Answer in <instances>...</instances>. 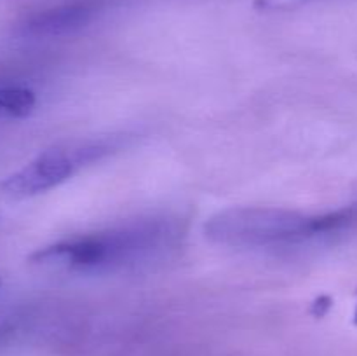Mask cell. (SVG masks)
<instances>
[{"label": "cell", "mask_w": 357, "mask_h": 356, "mask_svg": "<svg viewBox=\"0 0 357 356\" xmlns=\"http://www.w3.org/2000/svg\"><path fill=\"white\" fill-rule=\"evenodd\" d=\"M176 229L167 220H139L103 234L49 244L31 253L30 264L54 271L101 272L149 260L169 248Z\"/></svg>", "instance_id": "cell-1"}, {"label": "cell", "mask_w": 357, "mask_h": 356, "mask_svg": "<svg viewBox=\"0 0 357 356\" xmlns=\"http://www.w3.org/2000/svg\"><path fill=\"white\" fill-rule=\"evenodd\" d=\"M204 234L209 241L223 246L268 248L319 237V222L317 215L291 209L243 206L213 215L204 223Z\"/></svg>", "instance_id": "cell-2"}, {"label": "cell", "mask_w": 357, "mask_h": 356, "mask_svg": "<svg viewBox=\"0 0 357 356\" xmlns=\"http://www.w3.org/2000/svg\"><path fill=\"white\" fill-rule=\"evenodd\" d=\"M112 143L96 142L87 143L79 149H51L38 154L33 161L24 164L21 170L6 177L0 184V191L10 199H28L49 192L68 180L77 168L84 163L98 159L101 154H107Z\"/></svg>", "instance_id": "cell-3"}, {"label": "cell", "mask_w": 357, "mask_h": 356, "mask_svg": "<svg viewBox=\"0 0 357 356\" xmlns=\"http://www.w3.org/2000/svg\"><path fill=\"white\" fill-rule=\"evenodd\" d=\"M100 10L96 0H77L63 6L49 7L28 16L20 24V31L28 37H58L84 28Z\"/></svg>", "instance_id": "cell-4"}, {"label": "cell", "mask_w": 357, "mask_h": 356, "mask_svg": "<svg viewBox=\"0 0 357 356\" xmlns=\"http://www.w3.org/2000/svg\"><path fill=\"white\" fill-rule=\"evenodd\" d=\"M35 94L17 86H0V115L24 117L35 108Z\"/></svg>", "instance_id": "cell-5"}, {"label": "cell", "mask_w": 357, "mask_h": 356, "mask_svg": "<svg viewBox=\"0 0 357 356\" xmlns=\"http://www.w3.org/2000/svg\"><path fill=\"white\" fill-rule=\"evenodd\" d=\"M356 323H357V309H356Z\"/></svg>", "instance_id": "cell-6"}]
</instances>
